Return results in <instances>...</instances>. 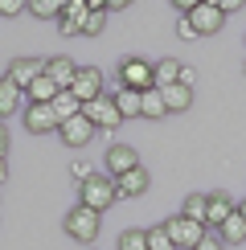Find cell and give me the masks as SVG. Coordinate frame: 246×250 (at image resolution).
Wrapping results in <instances>:
<instances>
[{
  "label": "cell",
  "mask_w": 246,
  "mask_h": 250,
  "mask_svg": "<svg viewBox=\"0 0 246 250\" xmlns=\"http://www.w3.org/2000/svg\"><path fill=\"white\" fill-rule=\"evenodd\" d=\"M115 176H99V172H90L86 181L78 185V205H86V209H111L115 205Z\"/></svg>",
  "instance_id": "obj_1"
},
{
  "label": "cell",
  "mask_w": 246,
  "mask_h": 250,
  "mask_svg": "<svg viewBox=\"0 0 246 250\" xmlns=\"http://www.w3.org/2000/svg\"><path fill=\"white\" fill-rule=\"evenodd\" d=\"M99 226H102V213L86 209V205H74V209H66V217H62V230L74 238V242H95Z\"/></svg>",
  "instance_id": "obj_2"
},
{
  "label": "cell",
  "mask_w": 246,
  "mask_h": 250,
  "mask_svg": "<svg viewBox=\"0 0 246 250\" xmlns=\"http://www.w3.org/2000/svg\"><path fill=\"white\" fill-rule=\"evenodd\" d=\"M164 230H168V238H172V246H177V250H193L205 234H209V230H205V222H193V217H184V213H172L168 222H164Z\"/></svg>",
  "instance_id": "obj_3"
},
{
  "label": "cell",
  "mask_w": 246,
  "mask_h": 250,
  "mask_svg": "<svg viewBox=\"0 0 246 250\" xmlns=\"http://www.w3.org/2000/svg\"><path fill=\"white\" fill-rule=\"evenodd\" d=\"M82 115L95 123V131H115L119 123H123V115H119V107H115V99H111V95H99V99L82 103Z\"/></svg>",
  "instance_id": "obj_4"
},
{
  "label": "cell",
  "mask_w": 246,
  "mask_h": 250,
  "mask_svg": "<svg viewBox=\"0 0 246 250\" xmlns=\"http://www.w3.org/2000/svg\"><path fill=\"white\" fill-rule=\"evenodd\" d=\"M20 119H25V131H33V135L58 131V115H54V107H49V103H25Z\"/></svg>",
  "instance_id": "obj_5"
},
{
  "label": "cell",
  "mask_w": 246,
  "mask_h": 250,
  "mask_svg": "<svg viewBox=\"0 0 246 250\" xmlns=\"http://www.w3.org/2000/svg\"><path fill=\"white\" fill-rule=\"evenodd\" d=\"M70 95H74L78 103H90L102 95V70L99 66H78L74 82H70Z\"/></svg>",
  "instance_id": "obj_6"
},
{
  "label": "cell",
  "mask_w": 246,
  "mask_h": 250,
  "mask_svg": "<svg viewBox=\"0 0 246 250\" xmlns=\"http://www.w3.org/2000/svg\"><path fill=\"white\" fill-rule=\"evenodd\" d=\"M119 86H131V90L156 86V82H152V66L144 58H123L119 62Z\"/></svg>",
  "instance_id": "obj_7"
},
{
  "label": "cell",
  "mask_w": 246,
  "mask_h": 250,
  "mask_svg": "<svg viewBox=\"0 0 246 250\" xmlns=\"http://www.w3.org/2000/svg\"><path fill=\"white\" fill-rule=\"evenodd\" d=\"M102 168H107V176H123V172L140 168V156H136V148H127V144H111L107 156H102Z\"/></svg>",
  "instance_id": "obj_8"
},
{
  "label": "cell",
  "mask_w": 246,
  "mask_h": 250,
  "mask_svg": "<svg viewBox=\"0 0 246 250\" xmlns=\"http://www.w3.org/2000/svg\"><path fill=\"white\" fill-rule=\"evenodd\" d=\"M189 21H193V29H197V37H209V33H218V29L226 25V13L213 8V4H197L189 13Z\"/></svg>",
  "instance_id": "obj_9"
},
{
  "label": "cell",
  "mask_w": 246,
  "mask_h": 250,
  "mask_svg": "<svg viewBox=\"0 0 246 250\" xmlns=\"http://www.w3.org/2000/svg\"><path fill=\"white\" fill-rule=\"evenodd\" d=\"M41 70H45V62H37V58H13V66H8L4 78H13L20 90H29L33 78H41Z\"/></svg>",
  "instance_id": "obj_10"
},
{
  "label": "cell",
  "mask_w": 246,
  "mask_h": 250,
  "mask_svg": "<svg viewBox=\"0 0 246 250\" xmlns=\"http://www.w3.org/2000/svg\"><path fill=\"white\" fill-rule=\"evenodd\" d=\"M58 135L70 144V148H82V144H90V135H95V123H90L86 115H74V119H66L58 127Z\"/></svg>",
  "instance_id": "obj_11"
},
{
  "label": "cell",
  "mask_w": 246,
  "mask_h": 250,
  "mask_svg": "<svg viewBox=\"0 0 246 250\" xmlns=\"http://www.w3.org/2000/svg\"><path fill=\"white\" fill-rule=\"evenodd\" d=\"M115 107H119V115L123 119H136V115H144V90H131V86H119L115 82Z\"/></svg>",
  "instance_id": "obj_12"
},
{
  "label": "cell",
  "mask_w": 246,
  "mask_h": 250,
  "mask_svg": "<svg viewBox=\"0 0 246 250\" xmlns=\"http://www.w3.org/2000/svg\"><path fill=\"white\" fill-rule=\"evenodd\" d=\"M17 111H25V90L13 78H0V119L17 115Z\"/></svg>",
  "instance_id": "obj_13"
},
{
  "label": "cell",
  "mask_w": 246,
  "mask_h": 250,
  "mask_svg": "<svg viewBox=\"0 0 246 250\" xmlns=\"http://www.w3.org/2000/svg\"><path fill=\"white\" fill-rule=\"evenodd\" d=\"M115 193H119V197H144V193H148V172H144V168H131V172L115 176Z\"/></svg>",
  "instance_id": "obj_14"
},
{
  "label": "cell",
  "mask_w": 246,
  "mask_h": 250,
  "mask_svg": "<svg viewBox=\"0 0 246 250\" xmlns=\"http://www.w3.org/2000/svg\"><path fill=\"white\" fill-rule=\"evenodd\" d=\"M45 74L54 78L58 90H70V82H74V74H78V66H74L70 58H49V62H45Z\"/></svg>",
  "instance_id": "obj_15"
},
{
  "label": "cell",
  "mask_w": 246,
  "mask_h": 250,
  "mask_svg": "<svg viewBox=\"0 0 246 250\" xmlns=\"http://www.w3.org/2000/svg\"><path fill=\"white\" fill-rule=\"evenodd\" d=\"M234 209H238V205H234L226 193H209V209H205V226H213V230H218V226H222V222H226V217H230Z\"/></svg>",
  "instance_id": "obj_16"
},
{
  "label": "cell",
  "mask_w": 246,
  "mask_h": 250,
  "mask_svg": "<svg viewBox=\"0 0 246 250\" xmlns=\"http://www.w3.org/2000/svg\"><path fill=\"white\" fill-rule=\"evenodd\" d=\"M218 238H222L226 246H238V242H246V217H242L238 209H234V213H230V217H226V222L218 226Z\"/></svg>",
  "instance_id": "obj_17"
},
{
  "label": "cell",
  "mask_w": 246,
  "mask_h": 250,
  "mask_svg": "<svg viewBox=\"0 0 246 250\" xmlns=\"http://www.w3.org/2000/svg\"><path fill=\"white\" fill-rule=\"evenodd\" d=\"M160 95H164V107H168V115H172V111H189V107H193V90H189V86H181V82H172V86H160Z\"/></svg>",
  "instance_id": "obj_18"
},
{
  "label": "cell",
  "mask_w": 246,
  "mask_h": 250,
  "mask_svg": "<svg viewBox=\"0 0 246 250\" xmlns=\"http://www.w3.org/2000/svg\"><path fill=\"white\" fill-rule=\"evenodd\" d=\"M49 107H54V115H58V127H62V123H66V119H74V115H82V103H78L74 95H70V90H58V95H54V103H49Z\"/></svg>",
  "instance_id": "obj_19"
},
{
  "label": "cell",
  "mask_w": 246,
  "mask_h": 250,
  "mask_svg": "<svg viewBox=\"0 0 246 250\" xmlns=\"http://www.w3.org/2000/svg\"><path fill=\"white\" fill-rule=\"evenodd\" d=\"M152 82H156V86H172V82H181V62L177 58H160L156 66H152Z\"/></svg>",
  "instance_id": "obj_20"
},
{
  "label": "cell",
  "mask_w": 246,
  "mask_h": 250,
  "mask_svg": "<svg viewBox=\"0 0 246 250\" xmlns=\"http://www.w3.org/2000/svg\"><path fill=\"white\" fill-rule=\"evenodd\" d=\"M25 13L37 17V21H58L62 13H66V0H29Z\"/></svg>",
  "instance_id": "obj_21"
},
{
  "label": "cell",
  "mask_w": 246,
  "mask_h": 250,
  "mask_svg": "<svg viewBox=\"0 0 246 250\" xmlns=\"http://www.w3.org/2000/svg\"><path fill=\"white\" fill-rule=\"evenodd\" d=\"M54 95H58V86H54V78L41 70V78H33V86L25 90V99L29 103H54Z\"/></svg>",
  "instance_id": "obj_22"
},
{
  "label": "cell",
  "mask_w": 246,
  "mask_h": 250,
  "mask_svg": "<svg viewBox=\"0 0 246 250\" xmlns=\"http://www.w3.org/2000/svg\"><path fill=\"white\" fill-rule=\"evenodd\" d=\"M164 115H168V107H164L160 86H148L144 90V119H164Z\"/></svg>",
  "instance_id": "obj_23"
},
{
  "label": "cell",
  "mask_w": 246,
  "mask_h": 250,
  "mask_svg": "<svg viewBox=\"0 0 246 250\" xmlns=\"http://www.w3.org/2000/svg\"><path fill=\"white\" fill-rule=\"evenodd\" d=\"M102 29H107V8H90V13L82 17V33H86V37H99Z\"/></svg>",
  "instance_id": "obj_24"
},
{
  "label": "cell",
  "mask_w": 246,
  "mask_h": 250,
  "mask_svg": "<svg viewBox=\"0 0 246 250\" xmlns=\"http://www.w3.org/2000/svg\"><path fill=\"white\" fill-rule=\"evenodd\" d=\"M205 209H209V193H193L189 201H184V217H193V222H205Z\"/></svg>",
  "instance_id": "obj_25"
},
{
  "label": "cell",
  "mask_w": 246,
  "mask_h": 250,
  "mask_svg": "<svg viewBox=\"0 0 246 250\" xmlns=\"http://www.w3.org/2000/svg\"><path fill=\"white\" fill-rule=\"evenodd\" d=\"M119 250H148V230H123Z\"/></svg>",
  "instance_id": "obj_26"
},
{
  "label": "cell",
  "mask_w": 246,
  "mask_h": 250,
  "mask_svg": "<svg viewBox=\"0 0 246 250\" xmlns=\"http://www.w3.org/2000/svg\"><path fill=\"white\" fill-rule=\"evenodd\" d=\"M148 250H177L164 226H152V230H148Z\"/></svg>",
  "instance_id": "obj_27"
},
{
  "label": "cell",
  "mask_w": 246,
  "mask_h": 250,
  "mask_svg": "<svg viewBox=\"0 0 246 250\" xmlns=\"http://www.w3.org/2000/svg\"><path fill=\"white\" fill-rule=\"evenodd\" d=\"M86 13H90L86 0H66V13H62V17H74L78 25H82V17H86Z\"/></svg>",
  "instance_id": "obj_28"
},
{
  "label": "cell",
  "mask_w": 246,
  "mask_h": 250,
  "mask_svg": "<svg viewBox=\"0 0 246 250\" xmlns=\"http://www.w3.org/2000/svg\"><path fill=\"white\" fill-rule=\"evenodd\" d=\"M58 29H62V37H78L82 33V25H78L74 17H58Z\"/></svg>",
  "instance_id": "obj_29"
},
{
  "label": "cell",
  "mask_w": 246,
  "mask_h": 250,
  "mask_svg": "<svg viewBox=\"0 0 246 250\" xmlns=\"http://www.w3.org/2000/svg\"><path fill=\"white\" fill-rule=\"evenodd\" d=\"M29 8V0H0V13L4 17H17V13H25Z\"/></svg>",
  "instance_id": "obj_30"
},
{
  "label": "cell",
  "mask_w": 246,
  "mask_h": 250,
  "mask_svg": "<svg viewBox=\"0 0 246 250\" xmlns=\"http://www.w3.org/2000/svg\"><path fill=\"white\" fill-rule=\"evenodd\" d=\"M193 250H226V242H222L218 234H205V238H201V242L193 246Z\"/></svg>",
  "instance_id": "obj_31"
},
{
  "label": "cell",
  "mask_w": 246,
  "mask_h": 250,
  "mask_svg": "<svg viewBox=\"0 0 246 250\" xmlns=\"http://www.w3.org/2000/svg\"><path fill=\"white\" fill-rule=\"evenodd\" d=\"M177 37H184V41L197 37V29H193V21H189V17H181V21H177Z\"/></svg>",
  "instance_id": "obj_32"
},
{
  "label": "cell",
  "mask_w": 246,
  "mask_h": 250,
  "mask_svg": "<svg viewBox=\"0 0 246 250\" xmlns=\"http://www.w3.org/2000/svg\"><path fill=\"white\" fill-rule=\"evenodd\" d=\"M70 176H74V181L82 185V181H86V176H90V164H82V160H74V164H70Z\"/></svg>",
  "instance_id": "obj_33"
},
{
  "label": "cell",
  "mask_w": 246,
  "mask_h": 250,
  "mask_svg": "<svg viewBox=\"0 0 246 250\" xmlns=\"http://www.w3.org/2000/svg\"><path fill=\"white\" fill-rule=\"evenodd\" d=\"M197 4H201V0H172V8H177L181 17H189V13H193V8H197Z\"/></svg>",
  "instance_id": "obj_34"
},
{
  "label": "cell",
  "mask_w": 246,
  "mask_h": 250,
  "mask_svg": "<svg viewBox=\"0 0 246 250\" xmlns=\"http://www.w3.org/2000/svg\"><path fill=\"white\" fill-rule=\"evenodd\" d=\"M193 82H197V70H193V66H181V86L193 90Z\"/></svg>",
  "instance_id": "obj_35"
},
{
  "label": "cell",
  "mask_w": 246,
  "mask_h": 250,
  "mask_svg": "<svg viewBox=\"0 0 246 250\" xmlns=\"http://www.w3.org/2000/svg\"><path fill=\"white\" fill-rule=\"evenodd\" d=\"M242 4H246V0H218V8H222V13H226V17H230V13H238V8H242Z\"/></svg>",
  "instance_id": "obj_36"
},
{
  "label": "cell",
  "mask_w": 246,
  "mask_h": 250,
  "mask_svg": "<svg viewBox=\"0 0 246 250\" xmlns=\"http://www.w3.org/2000/svg\"><path fill=\"white\" fill-rule=\"evenodd\" d=\"M136 0H107V13H119V8H131Z\"/></svg>",
  "instance_id": "obj_37"
},
{
  "label": "cell",
  "mask_w": 246,
  "mask_h": 250,
  "mask_svg": "<svg viewBox=\"0 0 246 250\" xmlns=\"http://www.w3.org/2000/svg\"><path fill=\"white\" fill-rule=\"evenodd\" d=\"M8 152V131H4V119H0V156Z\"/></svg>",
  "instance_id": "obj_38"
},
{
  "label": "cell",
  "mask_w": 246,
  "mask_h": 250,
  "mask_svg": "<svg viewBox=\"0 0 246 250\" xmlns=\"http://www.w3.org/2000/svg\"><path fill=\"white\" fill-rule=\"evenodd\" d=\"M4 176H8V164H4V156H0V185H4Z\"/></svg>",
  "instance_id": "obj_39"
},
{
  "label": "cell",
  "mask_w": 246,
  "mask_h": 250,
  "mask_svg": "<svg viewBox=\"0 0 246 250\" xmlns=\"http://www.w3.org/2000/svg\"><path fill=\"white\" fill-rule=\"evenodd\" d=\"M86 4H90V8H107V0H86Z\"/></svg>",
  "instance_id": "obj_40"
},
{
  "label": "cell",
  "mask_w": 246,
  "mask_h": 250,
  "mask_svg": "<svg viewBox=\"0 0 246 250\" xmlns=\"http://www.w3.org/2000/svg\"><path fill=\"white\" fill-rule=\"evenodd\" d=\"M238 213H242V217H246V201H242V205H238Z\"/></svg>",
  "instance_id": "obj_41"
}]
</instances>
